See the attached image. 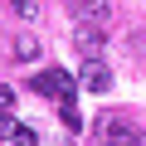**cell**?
<instances>
[{
  "mask_svg": "<svg viewBox=\"0 0 146 146\" xmlns=\"http://www.w3.org/2000/svg\"><path fill=\"white\" fill-rule=\"evenodd\" d=\"M15 102H20V98H15V88H10V83H0V112H10Z\"/></svg>",
  "mask_w": 146,
  "mask_h": 146,
  "instance_id": "cell-9",
  "label": "cell"
},
{
  "mask_svg": "<svg viewBox=\"0 0 146 146\" xmlns=\"http://www.w3.org/2000/svg\"><path fill=\"white\" fill-rule=\"evenodd\" d=\"M15 54H20V58H39V39L20 34V39H15Z\"/></svg>",
  "mask_w": 146,
  "mask_h": 146,
  "instance_id": "cell-7",
  "label": "cell"
},
{
  "mask_svg": "<svg viewBox=\"0 0 146 146\" xmlns=\"http://www.w3.org/2000/svg\"><path fill=\"white\" fill-rule=\"evenodd\" d=\"M73 88L78 83H73L63 68H44V73L29 78V93H39V98H73Z\"/></svg>",
  "mask_w": 146,
  "mask_h": 146,
  "instance_id": "cell-1",
  "label": "cell"
},
{
  "mask_svg": "<svg viewBox=\"0 0 146 146\" xmlns=\"http://www.w3.org/2000/svg\"><path fill=\"white\" fill-rule=\"evenodd\" d=\"M58 117H63V127H68V131H78V127H83V117H78V107H73V98H63V102H58Z\"/></svg>",
  "mask_w": 146,
  "mask_h": 146,
  "instance_id": "cell-5",
  "label": "cell"
},
{
  "mask_svg": "<svg viewBox=\"0 0 146 146\" xmlns=\"http://www.w3.org/2000/svg\"><path fill=\"white\" fill-rule=\"evenodd\" d=\"M10 10H15L20 20H34V0H10Z\"/></svg>",
  "mask_w": 146,
  "mask_h": 146,
  "instance_id": "cell-11",
  "label": "cell"
},
{
  "mask_svg": "<svg viewBox=\"0 0 146 146\" xmlns=\"http://www.w3.org/2000/svg\"><path fill=\"white\" fill-rule=\"evenodd\" d=\"M73 39H78V49H83L88 58L102 54V29H98V25H78V34H73Z\"/></svg>",
  "mask_w": 146,
  "mask_h": 146,
  "instance_id": "cell-4",
  "label": "cell"
},
{
  "mask_svg": "<svg viewBox=\"0 0 146 146\" xmlns=\"http://www.w3.org/2000/svg\"><path fill=\"white\" fill-rule=\"evenodd\" d=\"M83 88H88V93H107V88H112V68L98 63V58H88V68H83Z\"/></svg>",
  "mask_w": 146,
  "mask_h": 146,
  "instance_id": "cell-3",
  "label": "cell"
},
{
  "mask_svg": "<svg viewBox=\"0 0 146 146\" xmlns=\"http://www.w3.org/2000/svg\"><path fill=\"white\" fill-rule=\"evenodd\" d=\"M15 127H20V122H15L10 112H0V141H10V136H15Z\"/></svg>",
  "mask_w": 146,
  "mask_h": 146,
  "instance_id": "cell-10",
  "label": "cell"
},
{
  "mask_svg": "<svg viewBox=\"0 0 146 146\" xmlns=\"http://www.w3.org/2000/svg\"><path fill=\"white\" fill-rule=\"evenodd\" d=\"M10 141H15V146H39V131H34V127H15Z\"/></svg>",
  "mask_w": 146,
  "mask_h": 146,
  "instance_id": "cell-8",
  "label": "cell"
},
{
  "mask_svg": "<svg viewBox=\"0 0 146 146\" xmlns=\"http://www.w3.org/2000/svg\"><path fill=\"white\" fill-rule=\"evenodd\" d=\"M68 10H73L78 25H98V29H107V20H112V5H107V0H68Z\"/></svg>",
  "mask_w": 146,
  "mask_h": 146,
  "instance_id": "cell-2",
  "label": "cell"
},
{
  "mask_svg": "<svg viewBox=\"0 0 146 146\" xmlns=\"http://www.w3.org/2000/svg\"><path fill=\"white\" fill-rule=\"evenodd\" d=\"M98 131H102V141H107V146H117V141H127V136H122V122H117V117H112V122L102 117V127H98Z\"/></svg>",
  "mask_w": 146,
  "mask_h": 146,
  "instance_id": "cell-6",
  "label": "cell"
},
{
  "mask_svg": "<svg viewBox=\"0 0 146 146\" xmlns=\"http://www.w3.org/2000/svg\"><path fill=\"white\" fill-rule=\"evenodd\" d=\"M131 146H146V136H131Z\"/></svg>",
  "mask_w": 146,
  "mask_h": 146,
  "instance_id": "cell-12",
  "label": "cell"
}]
</instances>
